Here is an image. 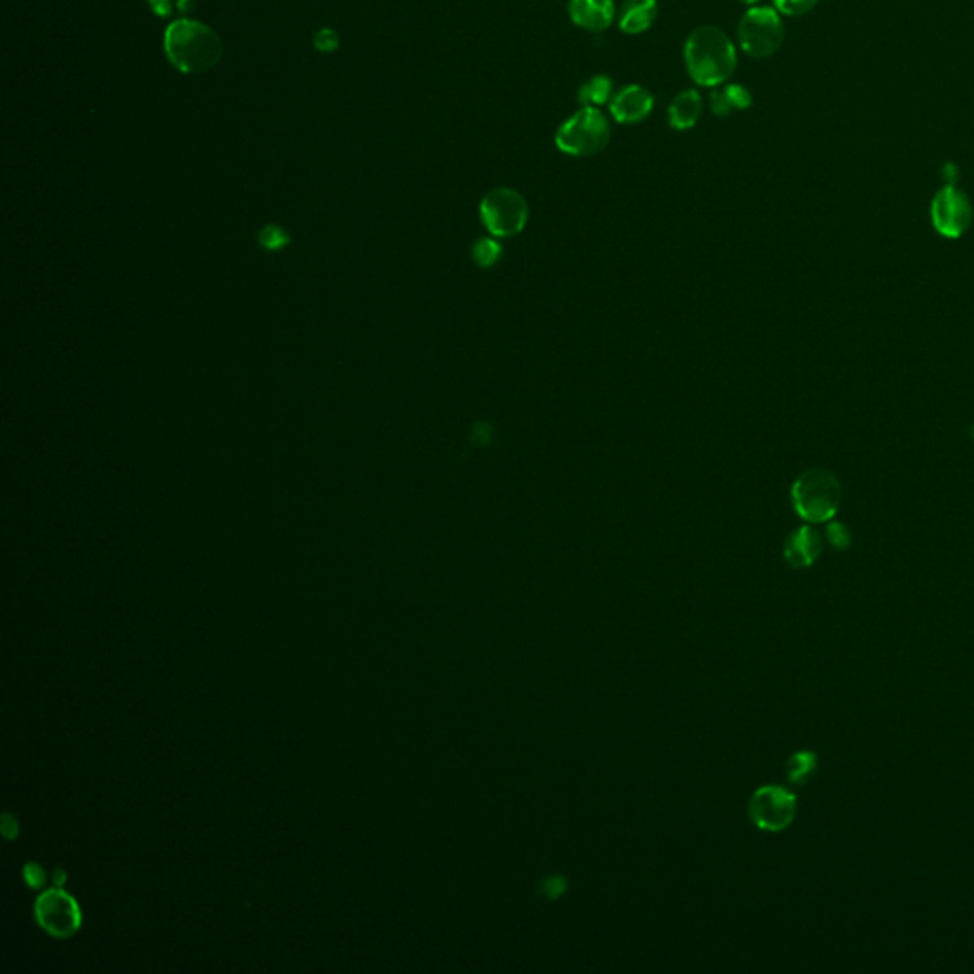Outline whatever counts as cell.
Wrapping results in <instances>:
<instances>
[{"label": "cell", "mask_w": 974, "mask_h": 974, "mask_svg": "<svg viewBox=\"0 0 974 974\" xmlns=\"http://www.w3.org/2000/svg\"><path fill=\"white\" fill-rule=\"evenodd\" d=\"M683 61L689 77L704 88L725 84L739 63L733 40L714 25H702L689 33L683 44Z\"/></svg>", "instance_id": "obj_1"}, {"label": "cell", "mask_w": 974, "mask_h": 974, "mask_svg": "<svg viewBox=\"0 0 974 974\" xmlns=\"http://www.w3.org/2000/svg\"><path fill=\"white\" fill-rule=\"evenodd\" d=\"M164 50L170 63L185 75L210 71L223 56V44L217 33L204 23L177 20L166 29Z\"/></svg>", "instance_id": "obj_2"}, {"label": "cell", "mask_w": 974, "mask_h": 974, "mask_svg": "<svg viewBox=\"0 0 974 974\" xmlns=\"http://www.w3.org/2000/svg\"><path fill=\"white\" fill-rule=\"evenodd\" d=\"M841 503L838 478L824 468L803 472L792 486V505L809 524H822L836 516Z\"/></svg>", "instance_id": "obj_3"}, {"label": "cell", "mask_w": 974, "mask_h": 974, "mask_svg": "<svg viewBox=\"0 0 974 974\" xmlns=\"http://www.w3.org/2000/svg\"><path fill=\"white\" fill-rule=\"evenodd\" d=\"M611 139V124L598 107H581L556 130L554 143L567 156L585 158L602 153Z\"/></svg>", "instance_id": "obj_4"}, {"label": "cell", "mask_w": 974, "mask_h": 974, "mask_svg": "<svg viewBox=\"0 0 974 974\" xmlns=\"http://www.w3.org/2000/svg\"><path fill=\"white\" fill-rule=\"evenodd\" d=\"M737 35L744 54L754 59L771 58L784 42V23L775 8L752 6L739 21Z\"/></svg>", "instance_id": "obj_5"}, {"label": "cell", "mask_w": 974, "mask_h": 974, "mask_svg": "<svg viewBox=\"0 0 974 974\" xmlns=\"http://www.w3.org/2000/svg\"><path fill=\"white\" fill-rule=\"evenodd\" d=\"M480 215L489 233L499 238H510L524 231L529 208L526 198L516 189L497 187L482 198Z\"/></svg>", "instance_id": "obj_6"}, {"label": "cell", "mask_w": 974, "mask_h": 974, "mask_svg": "<svg viewBox=\"0 0 974 974\" xmlns=\"http://www.w3.org/2000/svg\"><path fill=\"white\" fill-rule=\"evenodd\" d=\"M798 815V798L784 786L767 784L758 788L750 803L748 817L756 828L777 834L792 826Z\"/></svg>", "instance_id": "obj_7"}, {"label": "cell", "mask_w": 974, "mask_h": 974, "mask_svg": "<svg viewBox=\"0 0 974 974\" xmlns=\"http://www.w3.org/2000/svg\"><path fill=\"white\" fill-rule=\"evenodd\" d=\"M931 219L936 233L946 238H961L973 223V204L963 191L946 185L933 198Z\"/></svg>", "instance_id": "obj_8"}, {"label": "cell", "mask_w": 974, "mask_h": 974, "mask_svg": "<svg viewBox=\"0 0 974 974\" xmlns=\"http://www.w3.org/2000/svg\"><path fill=\"white\" fill-rule=\"evenodd\" d=\"M37 919L46 933L54 936H69L73 935L80 925V910L77 902L67 893L52 889L39 898Z\"/></svg>", "instance_id": "obj_9"}, {"label": "cell", "mask_w": 974, "mask_h": 974, "mask_svg": "<svg viewBox=\"0 0 974 974\" xmlns=\"http://www.w3.org/2000/svg\"><path fill=\"white\" fill-rule=\"evenodd\" d=\"M655 109L653 94L642 84H626L609 101L611 117L619 124H640Z\"/></svg>", "instance_id": "obj_10"}, {"label": "cell", "mask_w": 974, "mask_h": 974, "mask_svg": "<svg viewBox=\"0 0 974 974\" xmlns=\"http://www.w3.org/2000/svg\"><path fill=\"white\" fill-rule=\"evenodd\" d=\"M567 12L577 27L594 33L609 29L617 16L613 0H569Z\"/></svg>", "instance_id": "obj_11"}, {"label": "cell", "mask_w": 974, "mask_h": 974, "mask_svg": "<svg viewBox=\"0 0 974 974\" xmlns=\"http://www.w3.org/2000/svg\"><path fill=\"white\" fill-rule=\"evenodd\" d=\"M822 554V539L819 531L803 526L796 529L784 543V560L796 569H807L815 564Z\"/></svg>", "instance_id": "obj_12"}, {"label": "cell", "mask_w": 974, "mask_h": 974, "mask_svg": "<svg viewBox=\"0 0 974 974\" xmlns=\"http://www.w3.org/2000/svg\"><path fill=\"white\" fill-rule=\"evenodd\" d=\"M657 16V0H624L619 10V29L624 35H642L653 27Z\"/></svg>", "instance_id": "obj_13"}, {"label": "cell", "mask_w": 974, "mask_h": 974, "mask_svg": "<svg viewBox=\"0 0 974 974\" xmlns=\"http://www.w3.org/2000/svg\"><path fill=\"white\" fill-rule=\"evenodd\" d=\"M752 101L754 99H752L750 90L742 84H737V82L720 84V86L712 88V92L708 96L710 111L720 118L729 117L735 111L750 109Z\"/></svg>", "instance_id": "obj_14"}, {"label": "cell", "mask_w": 974, "mask_h": 974, "mask_svg": "<svg viewBox=\"0 0 974 974\" xmlns=\"http://www.w3.org/2000/svg\"><path fill=\"white\" fill-rule=\"evenodd\" d=\"M704 101L697 90H683L668 105V122L670 128L685 132L697 126L702 115Z\"/></svg>", "instance_id": "obj_15"}, {"label": "cell", "mask_w": 974, "mask_h": 974, "mask_svg": "<svg viewBox=\"0 0 974 974\" xmlns=\"http://www.w3.org/2000/svg\"><path fill=\"white\" fill-rule=\"evenodd\" d=\"M613 80L607 75H594L579 86L577 101L581 107H602L613 98Z\"/></svg>", "instance_id": "obj_16"}, {"label": "cell", "mask_w": 974, "mask_h": 974, "mask_svg": "<svg viewBox=\"0 0 974 974\" xmlns=\"http://www.w3.org/2000/svg\"><path fill=\"white\" fill-rule=\"evenodd\" d=\"M817 769H819L817 754H813L809 750H801V752H796L786 763V777H788L790 784L803 786L813 779Z\"/></svg>", "instance_id": "obj_17"}, {"label": "cell", "mask_w": 974, "mask_h": 974, "mask_svg": "<svg viewBox=\"0 0 974 974\" xmlns=\"http://www.w3.org/2000/svg\"><path fill=\"white\" fill-rule=\"evenodd\" d=\"M501 254H503V248L493 240V238H482L474 244L472 248V257L474 261L480 265V267H493L499 259H501Z\"/></svg>", "instance_id": "obj_18"}, {"label": "cell", "mask_w": 974, "mask_h": 974, "mask_svg": "<svg viewBox=\"0 0 974 974\" xmlns=\"http://www.w3.org/2000/svg\"><path fill=\"white\" fill-rule=\"evenodd\" d=\"M773 2L779 14L792 16V18L809 14L819 4V0H773Z\"/></svg>", "instance_id": "obj_19"}, {"label": "cell", "mask_w": 974, "mask_h": 974, "mask_svg": "<svg viewBox=\"0 0 974 974\" xmlns=\"http://www.w3.org/2000/svg\"><path fill=\"white\" fill-rule=\"evenodd\" d=\"M259 242L267 250H280V248H284L290 242V238H288V234L284 233L280 227L269 225V227H265L259 233Z\"/></svg>", "instance_id": "obj_20"}, {"label": "cell", "mask_w": 974, "mask_h": 974, "mask_svg": "<svg viewBox=\"0 0 974 974\" xmlns=\"http://www.w3.org/2000/svg\"><path fill=\"white\" fill-rule=\"evenodd\" d=\"M826 537H828L830 545L838 548V550H845L851 546V533L843 524H830L826 529Z\"/></svg>", "instance_id": "obj_21"}, {"label": "cell", "mask_w": 974, "mask_h": 974, "mask_svg": "<svg viewBox=\"0 0 974 974\" xmlns=\"http://www.w3.org/2000/svg\"><path fill=\"white\" fill-rule=\"evenodd\" d=\"M314 44H316V48H318V50H322V52H333V50H337V46H339V37H337L333 31H330V29H322V31L316 35Z\"/></svg>", "instance_id": "obj_22"}, {"label": "cell", "mask_w": 974, "mask_h": 974, "mask_svg": "<svg viewBox=\"0 0 974 974\" xmlns=\"http://www.w3.org/2000/svg\"><path fill=\"white\" fill-rule=\"evenodd\" d=\"M149 6H151V10L155 12L156 16H160V18H166L172 12L170 0H149Z\"/></svg>", "instance_id": "obj_23"}, {"label": "cell", "mask_w": 974, "mask_h": 974, "mask_svg": "<svg viewBox=\"0 0 974 974\" xmlns=\"http://www.w3.org/2000/svg\"><path fill=\"white\" fill-rule=\"evenodd\" d=\"M177 6H179V10L185 14V12H189V10L193 8V0H179V2H177Z\"/></svg>", "instance_id": "obj_24"}, {"label": "cell", "mask_w": 974, "mask_h": 974, "mask_svg": "<svg viewBox=\"0 0 974 974\" xmlns=\"http://www.w3.org/2000/svg\"><path fill=\"white\" fill-rule=\"evenodd\" d=\"M741 4H748V6H756L760 0H739Z\"/></svg>", "instance_id": "obj_25"}]
</instances>
